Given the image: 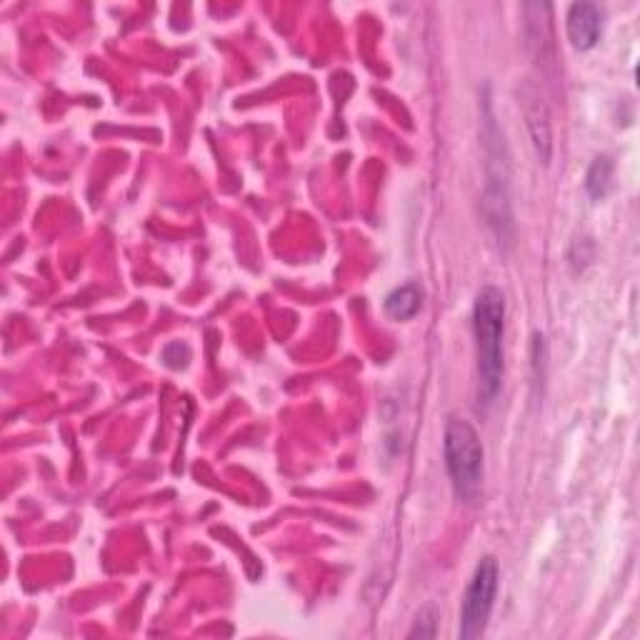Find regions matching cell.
<instances>
[{"label":"cell","instance_id":"obj_8","mask_svg":"<svg viewBox=\"0 0 640 640\" xmlns=\"http://www.w3.org/2000/svg\"><path fill=\"white\" fill-rule=\"evenodd\" d=\"M163 364L173 368V370H181L191 364V348L185 346V343H169V346L163 348Z\"/></svg>","mask_w":640,"mask_h":640},{"label":"cell","instance_id":"obj_1","mask_svg":"<svg viewBox=\"0 0 640 640\" xmlns=\"http://www.w3.org/2000/svg\"><path fill=\"white\" fill-rule=\"evenodd\" d=\"M473 336L478 358V395L493 401L503 386V336H506V299L496 285H486L473 305Z\"/></svg>","mask_w":640,"mask_h":640},{"label":"cell","instance_id":"obj_4","mask_svg":"<svg viewBox=\"0 0 640 640\" xmlns=\"http://www.w3.org/2000/svg\"><path fill=\"white\" fill-rule=\"evenodd\" d=\"M521 108H523V118L528 126V133H531V143L535 148V155L549 165L551 155H553V133H551V118H549V106L538 90L535 83L525 80L521 90Z\"/></svg>","mask_w":640,"mask_h":640},{"label":"cell","instance_id":"obj_2","mask_svg":"<svg viewBox=\"0 0 640 640\" xmlns=\"http://www.w3.org/2000/svg\"><path fill=\"white\" fill-rule=\"evenodd\" d=\"M443 456L456 496L473 503L484 484V443L468 421L451 419L445 423Z\"/></svg>","mask_w":640,"mask_h":640},{"label":"cell","instance_id":"obj_7","mask_svg":"<svg viewBox=\"0 0 640 640\" xmlns=\"http://www.w3.org/2000/svg\"><path fill=\"white\" fill-rule=\"evenodd\" d=\"M614 185V161L610 158H596L586 173V191L593 200H603Z\"/></svg>","mask_w":640,"mask_h":640},{"label":"cell","instance_id":"obj_6","mask_svg":"<svg viewBox=\"0 0 640 640\" xmlns=\"http://www.w3.org/2000/svg\"><path fill=\"white\" fill-rule=\"evenodd\" d=\"M383 308L388 313V318L393 321H411L413 315H419V311L423 308V291L421 285L415 283H405L401 288H395L386 295V303Z\"/></svg>","mask_w":640,"mask_h":640},{"label":"cell","instance_id":"obj_9","mask_svg":"<svg viewBox=\"0 0 640 640\" xmlns=\"http://www.w3.org/2000/svg\"><path fill=\"white\" fill-rule=\"evenodd\" d=\"M433 636H435V614L433 610H423L408 638H433Z\"/></svg>","mask_w":640,"mask_h":640},{"label":"cell","instance_id":"obj_5","mask_svg":"<svg viewBox=\"0 0 640 640\" xmlns=\"http://www.w3.org/2000/svg\"><path fill=\"white\" fill-rule=\"evenodd\" d=\"M603 8L596 3H573L565 18V31L575 51H590L603 35Z\"/></svg>","mask_w":640,"mask_h":640},{"label":"cell","instance_id":"obj_3","mask_svg":"<svg viewBox=\"0 0 640 640\" xmlns=\"http://www.w3.org/2000/svg\"><path fill=\"white\" fill-rule=\"evenodd\" d=\"M496 593H498V563L493 555H486V558L476 565V573H473L466 596H463L458 628V636L463 640H473L486 633Z\"/></svg>","mask_w":640,"mask_h":640}]
</instances>
